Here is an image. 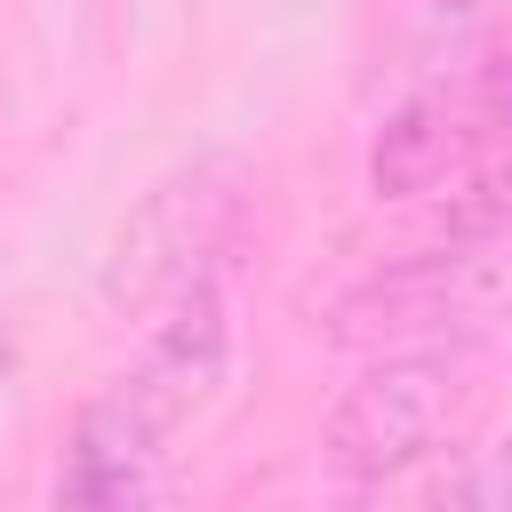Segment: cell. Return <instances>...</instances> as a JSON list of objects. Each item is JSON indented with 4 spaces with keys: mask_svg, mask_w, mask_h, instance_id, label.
<instances>
[{
    "mask_svg": "<svg viewBox=\"0 0 512 512\" xmlns=\"http://www.w3.org/2000/svg\"><path fill=\"white\" fill-rule=\"evenodd\" d=\"M432 240H512V160H496L472 184H456Z\"/></svg>",
    "mask_w": 512,
    "mask_h": 512,
    "instance_id": "7",
    "label": "cell"
},
{
    "mask_svg": "<svg viewBox=\"0 0 512 512\" xmlns=\"http://www.w3.org/2000/svg\"><path fill=\"white\" fill-rule=\"evenodd\" d=\"M224 360H232V304H224L216 280H192V288L168 304V320L152 328V344L136 352V368H128L112 392H120L144 424L176 432L184 416H200V408L216 400Z\"/></svg>",
    "mask_w": 512,
    "mask_h": 512,
    "instance_id": "5",
    "label": "cell"
},
{
    "mask_svg": "<svg viewBox=\"0 0 512 512\" xmlns=\"http://www.w3.org/2000/svg\"><path fill=\"white\" fill-rule=\"evenodd\" d=\"M456 400H464V352L448 344L384 352L328 408V464L344 480H392L440 448V432L456 424Z\"/></svg>",
    "mask_w": 512,
    "mask_h": 512,
    "instance_id": "3",
    "label": "cell"
},
{
    "mask_svg": "<svg viewBox=\"0 0 512 512\" xmlns=\"http://www.w3.org/2000/svg\"><path fill=\"white\" fill-rule=\"evenodd\" d=\"M232 168L224 160H200L184 176H168L136 224L120 232V256H112V304H152V296H184L192 280H208V256L224 248V224H232Z\"/></svg>",
    "mask_w": 512,
    "mask_h": 512,
    "instance_id": "4",
    "label": "cell"
},
{
    "mask_svg": "<svg viewBox=\"0 0 512 512\" xmlns=\"http://www.w3.org/2000/svg\"><path fill=\"white\" fill-rule=\"evenodd\" d=\"M8 376H16V336H8V320H0V392H8Z\"/></svg>",
    "mask_w": 512,
    "mask_h": 512,
    "instance_id": "9",
    "label": "cell"
},
{
    "mask_svg": "<svg viewBox=\"0 0 512 512\" xmlns=\"http://www.w3.org/2000/svg\"><path fill=\"white\" fill-rule=\"evenodd\" d=\"M160 456H168V432L144 424L120 392L88 400L64 440V464H56V512H152Z\"/></svg>",
    "mask_w": 512,
    "mask_h": 512,
    "instance_id": "6",
    "label": "cell"
},
{
    "mask_svg": "<svg viewBox=\"0 0 512 512\" xmlns=\"http://www.w3.org/2000/svg\"><path fill=\"white\" fill-rule=\"evenodd\" d=\"M472 8H488V0H432V16H472Z\"/></svg>",
    "mask_w": 512,
    "mask_h": 512,
    "instance_id": "10",
    "label": "cell"
},
{
    "mask_svg": "<svg viewBox=\"0 0 512 512\" xmlns=\"http://www.w3.org/2000/svg\"><path fill=\"white\" fill-rule=\"evenodd\" d=\"M432 512H512V432H504L488 456H472L464 480H456Z\"/></svg>",
    "mask_w": 512,
    "mask_h": 512,
    "instance_id": "8",
    "label": "cell"
},
{
    "mask_svg": "<svg viewBox=\"0 0 512 512\" xmlns=\"http://www.w3.org/2000/svg\"><path fill=\"white\" fill-rule=\"evenodd\" d=\"M504 296H512V240H432L368 272L328 312V336L352 352H416V344L472 336Z\"/></svg>",
    "mask_w": 512,
    "mask_h": 512,
    "instance_id": "1",
    "label": "cell"
},
{
    "mask_svg": "<svg viewBox=\"0 0 512 512\" xmlns=\"http://www.w3.org/2000/svg\"><path fill=\"white\" fill-rule=\"evenodd\" d=\"M496 144H512V48L432 80L424 96H408L368 144V192L416 200V192L464 184L480 168V152H496Z\"/></svg>",
    "mask_w": 512,
    "mask_h": 512,
    "instance_id": "2",
    "label": "cell"
}]
</instances>
